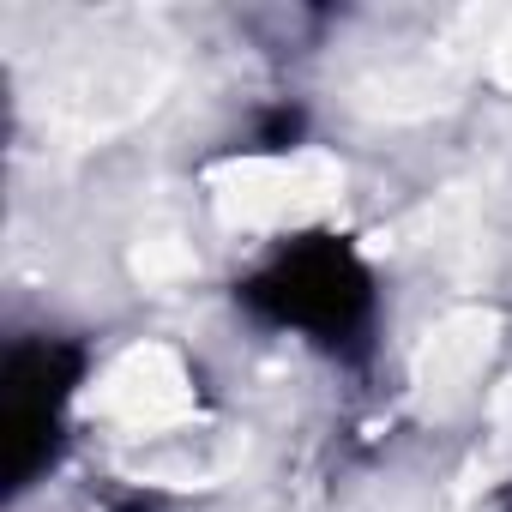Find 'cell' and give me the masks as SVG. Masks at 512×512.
Wrapping results in <instances>:
<instances>
[{"instance_id":"obj_1","label":"cell","mask_w":512,"mask_h":512,"mask_svg":"<svg viewBox=\"0 0 512 512\" xmlns=\"http://www.w3.org/2000/svg\"><path fill=\"white\" fill-rule=\"evenodd\" d=\"M235 302L278 332L308 338L326 356L362 362L374 344V272L344 235H296L272 260H260L241 284Z\"/></svg>"},{"instance_id":"obj_2","label":"cell","mask_w":512,"mask_h":512,"mask_svg":"<svg viewBox=\"0 0 512 512\" xmlns=\"http://www.w3.org/2000/svg\"><path fill=\"white\" fill-rule=\"evenodd\" d=\"M85 380V344L73 338H13L0 368V446H7V494H31L67 440V404Z\"/></svg>"},{"instance_id":"obj_3","label":"cell","mask_w":512,"mask_h":512,"mask_svg":"<svg viewBox=\"0 0 512 512\" xmlns=\"http://www.w3.org/2000/svg\"><path fill=\"white\" fill-rule=\"evenodd\" d=\"M500 512H512V482H506V494H500Z\"/></svg>"}]
</instances>
